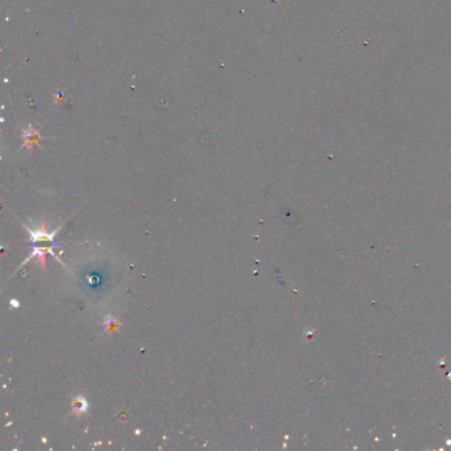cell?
<instances>
[{
  "mask_svg": "<svg viewBox=\"0 0 451 451\" xmlns=\"http://www.w3.org/2000/svg\"><path fill=\"white\" fill-rule=\"evenodd\" d=\"M88 407H89L88 401L85 400L84 397L74 398V401H73L74 413H77V414H84V413H86V411H88Z\"/></svg>",
  "mask_w": 451,
  "mask_h": 451,
  "instance_id": "cell-2",
  "label": "cell"
},
{
  "mask_svg": "<svg viewBox=\"0 0 451 451\" xmlns=\"http://www.w3.org/2000/svg\"><path fill=\"white\" fill-rule=\"evenodd\" d=\"M29 230L30 233V244H32V257H36L39 259L44 261L45 254L51 253L53 254V250L57 244L54 242V233H48L45 230L37 229Z\"/></svg>",
  "mask_w": 451,
  "mask_h": 451,
  "instance_id": "cell-1",
  "label": "cell"
}]
</instances>
